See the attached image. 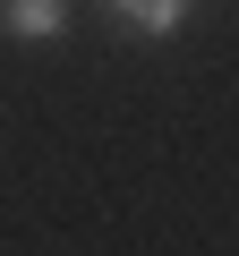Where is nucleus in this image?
<instances>
[{"label":"nucleus","instance_id":"obj_1","mask_svg":"<svg viewBox=\"0 0 239 256\" xmlns=\"http://www.w3.org/2000/svg\"><path fill=\"white\" fill-rule=\"evenodd\" d=\"M0 26H9L18 43H60L68 0H0Z\"/></svg>","mask_w":239,"mask_h":256},{"label":"nucleus","instance_id":"obj_2","mask_svg":"<svg viewBox=\"0 0 239 256\" xmlns=\"http://www.w3.org/2000/svg\"><path fill=\"white\" fill-rule=\"evenodd\" d=\"M111 9H120V18H128L137 34H171V26H180V18L196 9V0H111Z\"/></svg>","mask_w":239,"mask_h":256}]
</instances>
